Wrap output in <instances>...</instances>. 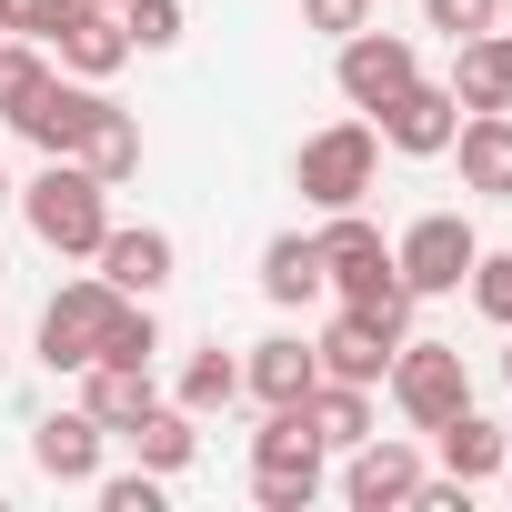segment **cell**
Segmentation results:
<instances>
[{
  "label": "cell",
  "instance_id": "27",
  "mask_svg": "<svg viewBox=\"0 0 512 512\" xmlns=\"http://www.w3.org/2000/svg\"><path fill=\"white\" fill-rule=\"evenodd\" d=\"M181 0H121V31H131V51H171L181 41Z\"/></svg>",
  "mask_w": 512,
  "mask_h": 512
},
{
  "label": "cell",
  "instance_id": "12",
  "mask_svg": "<svg viewBox=\"0 0 512 512\" xmlns=\"http://www.w3.org/2000/svg\"><path fill=\"white\" fill-rule=\"evenodd\" d=\"M312 352H322V382H362V392H372V382L392 372L402 332H392L382 312H352V302H342V322H332V332H322Z\"/></svg>",
  "mask_w": 512,
  "mask_h": 512
},
{
  "label": "cell",
  "instance_id": "19",
  "mask_svg": "<svg viewBox=\"0 0 512 512\" xmlns=\"http://www.w3.org/2000/svg\"><path fill=\"white\" fill-rule=\"evenodd\" d=\"M151 402H161V392H151V362H81V412H91L101 432H131Z\"/></svg>",
  "mask_w": 512,
  "mask_h": 512
},
{
  "label": "cell",
  "instance_id": "13",
  "mask_svg": "<svg viewBox=\"0 0 512 512\" xmlns=\"http://www.w3.org/2000/svg\"><path fill=\"white\" fill-rule=\"evenodd\" d=\"M91 262H101V282H111L121 302H161V282H171L181 251H171V231H151V221H141V231H121V221H111Z\"/></svg>",
  "mask_w": 512,
  "mask_h": 512
},
{
  "label": "cell",
  "instance_id": "8",
  "mask_svg": "<svg viewBox=\"0 0 512 512\" xmlns=\"http://www.w3.org/2000/svg\"><path fill=\"white\" fill-rule=\"evenodd\" d=\"M111 312H121V292L91 272V282H61L51 292V312H41V362L51 372H81V362H101V332H111Z\"/></svg>",
  "mask_w": 512,
  "mask_h": 512
},
{
  "label": "cell",
  "instance_id": "34",
  "mask_svg": "<svg viewBox=\"0 0 512 512\" xmlns=\"http://www.w3.org/2000/svg\"><path fill=\"white\" fill-rule=\"evenodd\" d=\"M0 211H11V171H0Z\"/></svg>",
  "mask_w": 512,
  "mask_h": 512
},
{
  "label": "cell",
  "instance_id": "20",
  "mask_svg": "<svg viewBox=\"0 0 512 512\" xmlns=\"http://www.w3.org/2000/svg\"><path fill=\"white\" fill-rule=\"evenodd\" d=\"M71 161H81V171H91V181H111V191H121V181H131V171H141V121H131V111H121V101H101V111H91V131H81V151H71Z\"/></svg>",
  "mask_w": 512,
  "mask_h": 512
},
{
  "label": "cell",
  "instance_id": "1",
  "mask_svg": "<svg viewBox=\"0 0 512 512\" xmlns=\"http://www.w3.org/2000/svg\"><path fill=\"white\" fill-rule=\"evenodd\" d=\"M312 241H322V282H332V292H342L352 312H382L392 332L412 322V282H402L392 241H382V231H372L362 211H332V221H322Z\"/></svg>",
  "mask_w": 512,
  "mask_h": 512
},
{
  "label": "cell",
  "instance_id": "25",
  "mask_svg": "<svg viewBox=\"0 0 512 512\" xmlns=\"http://www.w3.org/2000/svg\"><path fill=\"white\" fill-rule=\"evenodd\" d=\"M171 402H181V412H231V402H241V362H231L221 342H211V352H191V362H181V392H171Z\"/></svg>",
  "mask_w": 512,
  "mask_h": 512
},
{
  "label": "cell",
  "instance_id": "21",
  "mask_svg": "<svg viewBox=\"0 0 512 512\" xmlns=\"http://www.w3.org/2000/svg\"><path fill=\"white\" fill-rule=\"evenodd\" d=\"M121 442H131V452H141V462L171 482V472H191V452H201V412H181V402H151V412H141Z\"/></svg>",
  "mask_w": 512,
  "mask_h": 512
},
{
  "label": "cell",
  "instance_id": "22",
  "mask_svg": "<svg viewBox=\"0 0 512 512\" xmlns=\"http://www.w3.org/2000/svg\"><path fill=\"white\" fill-rule=\"evenodd\" d=\"M432 442H442V472H462L472 492H482V482H492V472L512 462V442H502V422H482L472 402H462V412H452V422H442Z\"/></svg>",
  "mask_w": 512,
  "mask_h": 512
},
{
  "label": "cell",
  "instance_id": "29",
  "mask_svg": "<svg viewBox=\"0 0 512 512\" xmlns=\"http://www.w3.org/2000/svg\"><path fill=\"white\" fill-rule=\"evenodd\" d=\"M41 81H51V61H41L31 41H0V121H11V111H21Z\"/></svg>",
  "mask_w": 512,
  "mask_h": 512
},
{
  "label": "cell",
  "instance_id": "31",
  "mask_svg": "<svg viewBox=\"0 0 512 512\" xmlns=\"http://www.w3.org/2000/svg\"><path fill=\"white\" fill-rule=\"evenodd\" d=\"M422 21H432L442 41H472V31H492V21H502V0H422Z\"/></svg>",
  "mask_w": 512,
  "mask_h": 512
},
{
  "label": "cell",
  "instance_id": "23",
  "mask_svg": "<svg viewBox=\"0 0 512 512\" xmlns=\"http://www.w3.org/2000/svg\"><path fill=\"white\" fill-rule=\"evenodd\" d=\"M302 422L322 432V452H352V442L372 432V392H362V382H312V392H302Z\"/></svg>",
  "mask_w": 512,
  "mask_h": 512
},
{
  "label": "cell",
  "instance_id": "9",
  "mask_svg": "<svg viewBox=\"0 0 512 512\" xmlns=\"http://www.w3.org/2000/svg\"><path fill=\"white\" fill-rule=\"evenodd\" d=\"M332 81H342V101H352V111H382V101H392L402 81H422V51H412L402 31H372V21H362V31L342 41Z\"/></svg>",
  "mask_w": 512,
  "mask_h": 512
},
{
  "label": "cell",
  "instance_id": "4",
  "mask_svg": "<svg viewBox=\"0 0 512 512\" xmlns=\"http://www.w3.org/2000/svg\"><path fill=\"white\" fill-rule=\"evenodd\" d=\"M292 181H302L312 211H362V191L382 181V131H372V121H332V131H312L302 161H292Z\"/></svg>",
  "mask_w": 512,
  "mask_h": 512
},
{
  "label": "cell",
  "instance_id": "10",
  "mask_svg": "<svg viewBox=\"0 0 512 512\" xmlns=\"http://www.w3.org/2000/svg\"><path fill=\"white\" fill-rule=\"evenodd\" d=\"M412 492H422V452L362 432L352 462H342V502H352V512H412Z\"/></svg>",
  "mask_w": 512,
  "mask_h": 512
},
{
  "label": "cell",
  "instance_id": "35",
  "mask_svg": "<svg viewBox=\"0 0 512 512\" xmlns=\"http://www.w3.org/2000/svg\"><path fill=\"white\" fill-rule=\"evenodd\" d=\"M502 382H512V352H502Z\"/></svg>",
  "mask_w": 512,
  "mask_h": 512
},
{
  "label": "cell",
  "instance_id": "30",
  "mask_svg": "<svg viewBox=\"0 0 512 512\" xmlns=\"http://www.w3.org/2000/svg\"><path fill=\"white\" fill-rule=\"evenodd\" d=\"M472 302H482V322L512 332V251H482V262H472Z\"/></svg>",
  "mask_w": 512,
  "mask_h": 512
},
{
  "label": "cell",
  "instance_id": "2",
  "mask_svg": "<svg viewBox=\"0 0 512 512\" xmlns=\"http://www.w3.org/2000/svg\"><path fill=\"white\" fill-rule=\"evenodd\" d=\"M11 201L41 231V251H61V262H91L101 231H111V181H91L81 161H41V181H21Z\"/></svg>",
  "mask_w": 512,
  "mask_h": 512
},
{
  "label": "cell",
  "instance_id": "6",
  "mask_svg": "<svg viewBox=\"0 0 512 512\" xmlns=\"http://www.w3.org/2000/svg\"><path fill=\"white\" fill-rule=\"evenodd\" d=\"M392 262H402L412 302H432V292H462V282H472L482 241H472V221H462V211H422V221L392 241Z\"/></svg>",
  "mask_w": 512,
  "mask_h": 512
},
{
  "label": "cell",
  "instance_id": "37",
  "mask_svg": "<svg viewBox=\"0 0 512 512\" xmlns=\"http://www.w3.org/2000/svg\"><path fill=\"white\" fill-rule=\"evenodd\" d=\"M111 11H121V0H111Z\"/></svg>",
  "mask_w": 512,
  "mask_h": 512
},
{
  "label": "cell",
  "instance_id": "16",
  "mask_svg": "<svg viewBox=\"0 0 512 512\" xmlns=\"http://www.w3.org/2000/svg\"><path fill=\"white\" fill-rule=\"evenodd\" d=\"M452 101L462 111H512V31L502 21L472 31V41H452Z\"/></svg>",
  "mask_w": 512,
  "mask_h": 512
},
{
  "label": "cell",
  "instance_id": "18",
  "mask_svg": "<svg viewBox=\"0 0 512 512\" xmlns=\"http://www.w3.org/2000/svg\"><path fill=\"white\" fill-rule=\"evenodd\" d=\"M101 442H111V432H101V422H91L81 402H71V412H41V422H31V462H41L51 482H91V472H101Z\"/></svg>",
  "mask_w": 512,
  "mask_h": 512
},
{
  "label": "cell",
  "instance_id": "28",
  "mask_svg": "<svg viewBox=\"0 0 512 512\" xmlns=\"http://www.w3.org/2000/svg\"><path fill=\"white\" fill-rule=\"evenodd\" d=\"M91 492H101V512H161V502H171L151 462H141V472H91Z\"/></svg>",
  "mask_w": 512,
  "mask_h": 512
},
{
  "label": "cell",
  "instance_id": "38",
  "mask_svg": "<svg viewBox=\"0 0 512 512\" xmlns=\"http://www.w3.org/2000/svg\"><path fill=\"white\" fill-rule=\"evenodd\" d=\"M502 11H512V0H502Z\"/></svg>",
  "mask_w": 512,
  "mask_h": 512
},
{
  "label": "cell",
  "instance_id": "3",
  "mask_svg": "<svg viewBox=\"0 0 512 512\" xmlns=\"http://www.w3.org/2000/svg\"><path fill=\"white\" fill-rule=\"evenodd\" d=\"M251 502L262 512H312L322 502V432L302 422V402H272V422L251 432Z\"/></svg>",
  "mask_w": 512,
  "mask_h": 512
},
{
  "label": "cell",
  "instance_id": "17",
  "mask_svg": "<svg viewBox=\"0 0 512 512\" xmlns=\"http://www.w3.org/2000/svg\"><path fill=\"white\" fill-rule=\"evenodd\" d=\"M312 382H322V352H312L302 332H272V342H251V362H241V392L262 402V412H272V402H302Z\"/></svg>",
  "mask_w": 512,
  "mask_h": 512
},
{
  "label": "cell",
  "instance_id": "5",
  "mask_svg": "<svg viewBox=\"0 0 512 512\" xmlns=\"http://www.w3.org/2000/svg\"><path fill=\"white\" fill-rule=\"evenodd\" d=\"M382 392H392V412H402L412 432H442V422L472 402L462 342H402V352H392V372H382Z\"/></svg>",
  "mask_w": 512,
  "mask_h": 512
},
{
  "label": "cell",
  "instance_id": "14",
  "mask_svg": "<svg viewBox=\"0 0 512 512\" xmlns=\"http://www.w3.org/2000/svg\"><path fill=\"white\" fill-rule=\"evenodd\" d=\"M51 41H61V71H81V81H111V71L131 61V31H121L111 0H71Z\"/></svg>",
  "mask_w": 512,
  "mask_h": 512
},
{
  "label": "cell",
  "instance_id": "7",
  "mask_svg": "<svg viewBox=\"0 0 512 512\" xmlns=\"http://www.w3.org/2000/svg\"><path fill=\"white\" fill-rule=\"evenodd\" d=\"M372 131H382V151H402V161H442L452 131H462V101H452V81H402V91L372 111Z\"/></svg>",
  "mask_w": 512,
  "mask_h": 512
},
{
  "label": "cell",
  "instance_id": "15",
  "mask_svg": "<svg viewBox=\"0 0 512 512\" xmlns=\"http://www.w3.org/2000/svg\"><path fill=\"white\" fill-rule=\"evenodd\" d=\"M452 161H462V191L472 201H512V111H462Z\"/></svg>",
  "mask_w": 512,
  "mask_h": 512
},
{
  "label": "cell",
  "instance_id": "32",
  "mask_svg": "<svg viewBox=\"0 0 512 512\" xmlns=\"http://www.w3.org/2000/svg\"><path fill=\"white\" fill-rule=\"evenodd\" d=\"M71 0H0V41H51Z\"/></svg>",
  "mask_w": 512,
  "mask_h": 512
},
{
  "label": "cell",
  "instance_id": "33",
  "mask_svg": "<svg viewBox=\"0 0 512 512\" xmlns=\"http://www.w3.org/2000/svg\"><path fill=\"white\" fill-rule=\"evenodd\" d=\"M302 21H312L322 41H352V31L372 21V0H302Z\"/></svg>",
  "mask_w": 512,
  "mask_h": 512
},
{
  "label": "cell",
  "instance_id": "24",
  "mask_svg": "<svg viewBox=\"0 0 512 512\" xmlns=\"http://www.w3.org/2000/svg\"><path fill=\"white\" fill-rule=\"evenodd\" d=\"M262 292L272 302H312L322 292V241L312 231H272L262 241Z\"/></svg>",
  "mask_w": 512,
  "mask_h": 512
},
{
  "label": "cell",
  "instance_id": "36",
  "mask_svg": "<svg viewBox=\"0 0 512 512\" xmlns=\"http://www.w3.org/2000/svg\"><path fill=\"white\" fill-rule=\"evenodd\" d=\"M0 272H11V262H0Z\"/></svg>",
  "mask_w": 512,
  "mask_h": 512
},
{
  "label": "cell",
  "instance_id": "11",
  "mask_svg": "<svg viewBox=\"0 0 512 512\" xmlns=\"http://www.w3.org/2000/svg\"><path fill=\"white\" fill-rule=\"evenodd\" d=\"M91 111H101V91H91V81H41V91L11 111V131H21L41 161H71V151H81V131H91Z\"/></svg>",
  "mask_w": 512,
  "mask_h": 512
},
{
  "label": "cell",
  "instance_id": "26",
  "mask_svg": "<svg viewBox=\"0 0 512 512\" xmlns=\"http://www.w3.org/2000/svg\"><path fill=\"white\" fill-rule=\"evenodd\" d=\"M151 352H161L151 302H121V312H111V332H101V362H151Z\"/></svg>",
  "mask_w": 512,
  "mask_h": 512
}]
</instances>
